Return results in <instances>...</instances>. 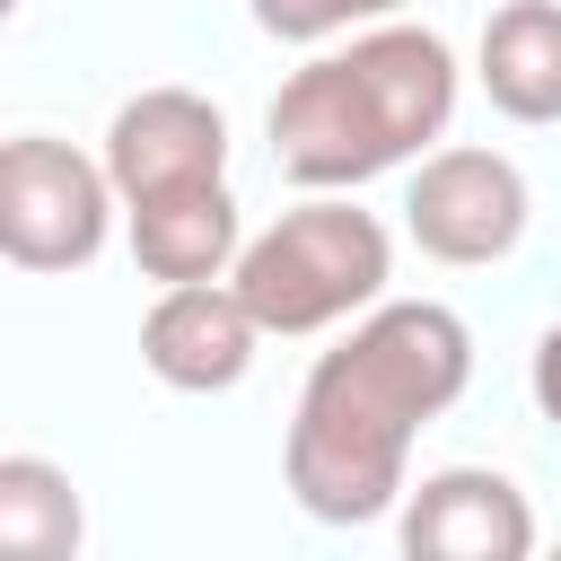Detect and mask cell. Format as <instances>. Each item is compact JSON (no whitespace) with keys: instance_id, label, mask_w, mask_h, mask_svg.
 Wrapping results in <instances>:
<instances>
[{"instance_id":"1","label":"cell","mask_w":561,"mask_h":561,"mask_svg":"<svg viewBox=\"0 0 561 561\" xmlns=\"http://www.w3.org/2000/svg\"><path fill=\"white\" fill-rule=\"evenodd\" d=\"M473 377V333L438 298H394L368 324H351L342 351H324L298 386L280 473L316 526H368L386 517L412 482V438L465 394Z\"/></svg>"},{"instance_id":"2","label":"cell","mask_w":561,"mask_h":561,"mask_svg":"<svg viewBox=\"0 0 561 561\" xmlns=\"http://www.w3.org/2000/svg\"><path fill=\"white\" fill-rule=\"evenodd\" d=\"M456 114V53L430 26H368L272 96V158L307 193H351L438 140Z\"/></svg>"},{"instance_id":"3","label":"cell","mask_w":561,"mask_h":561,"mask_svg":"<svg viewBox=\"0 0 561 561\" xmlns=\"http://www.w3.org/2000/svg\"><path fill=\"white\" fill-rule=\"evenodd\" d=\"M386 272H394V245H386L377 210L324 193V202L280 210L263 237H245V254H237L228 280L254 307V324L289 342V333H324V324L377 307Z\"/></svg>"},{"instance_id":"4","label":"cell","mask_w":561,"mask_h":561,"mask_svg":"<svg viewBox=\"0 0 561 561\" xmlns=\"http://www.w3.org/2000/svg\"><path fill=\"white\" fill-rule=\"evenodd\" d=\"M114 175L105 158H79L70 140H9L0 149V254L18 272H79L96 263L105 228H114Z\"/></svg>"},{"instance_id":"5","label":"cell","mask_w":561,"mask_h":561,"mask_svg":"<svg viewBox=\"0 0 561 561\" xmlns=\"http://www.w3.org/2000/svg\"><path fill=\"white\" fill-rule=\"evenodd\" d=\"M403 228L430 263H500L526 237V175L500 149H430L403 193Z\"/></svg>"},{"instance_id":"6","label":"cell","mask_w":561,"mask_h":561,"mask_svg":"<svg viewBox=\"0 0 561 561\" xmlns=\"http://www.w3.org/2000/svg\"><path fill=\"white\" fill-rule=\"evenodd\" d=\"M105 175H114L123 210L228 184V114L210 96H193V88H140L105 123Z\"/></svg>"},{"instance_id":"7","label":"cell","mask_w":561,"mask_h":561,"mask_svg":"<svg viewBox=\"0 0 561 561\" xmlns=\"http://www.w3.org/2000/svg\"><path fill=\"white\" fill-rule=\"evenodd\" d=\"M254 342H263V324H254V307L237 298V280H228V289H219V280H175V289H158V307L140 316V359H149V377L175 386V394H228V386L254 368Z\"/></svg>"},{"instance_id":"8","label":"cell","mask_w":561,"mask_h":561,"mask_svg":"<svg viewBox=\"0 0 561 561\" xmlns=\"http://www.w3.org/2000/svg\"><path fill=\"white\" fill-rule=\"evenodd\" d=\"M403 552L412 561H526L535 508L491 465H447L403 500Z\"/></svg>"},{"instance_id":"9","label":"cell","mask_w":561,"mask_h":561,"mask_svg":"<svg viewBox=\"0 0 561 561\" xmlns=\"http://www.w3.org/2000/svg\"><path fill=\"white\" fill-rule=\"evenodd\" d=\"M245 254V219H237V193L228 184H202V193H167V202H140L131 210V263L149 280H219L237 272Z\"/></svg>"},{"instance_id":"10","label":"cell","mask_w":561,"mask_h":561,"mask_svg":"<svg viewBox=\"0 0 561 561\" xmlns=\"http://www.w3.org/2000/svg\"><path fill=\"white\" fill-rule=\"evenodd\" d=\"M482 96L508 123H561V0H508L482 26Z\"/></svg>"},{"instance_id":"11","label":"cell","mask_w":561,"mask_h":561,"mask_svg":"<svg viewBox=\"0 0 561 561\" xmlns=\"http://www.w3.org/2000/svg\"><path fill=\"white\" fill-rule=\"evenodd\" d=\"M0 552L18 561H70L79 552V491L44 456H0Z\"/></svg>"},{"instance_id":"12","label":"cell","mask_w":561,"mask_h":561,"mask_svg":"<svg viewBox=\"0 0 561 561\" xmlns=\"http://www.w3.org/2000/svg\"><path fill=\"white\" fill-rule=\"evenodd\" d=\"M386 9H403V0H254V26L280 44H324L351 18H386Z\"/></svg>"},{"instance_id":"13","label":"cell","mask_w":561,"mask_h":561,"mask_svg":"<svg viewBox=\"0 0 561 561\" xmlns=\"http://www.w3.org/2000/svg\"><path fill=\"white\" fill-rule=\"evenodd\" d=\"M535 403L561 430V324H543V342H535Z\"/></svg>"}]
</instances>
